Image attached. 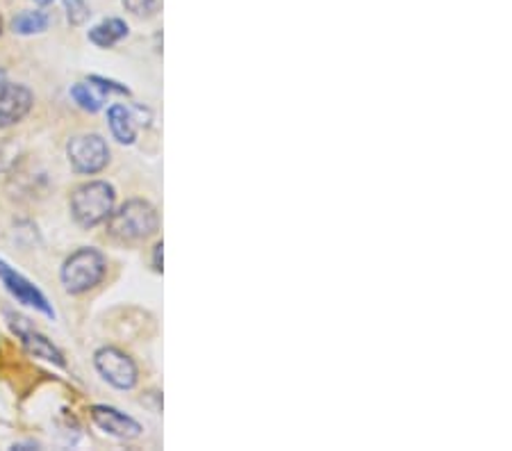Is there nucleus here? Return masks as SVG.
<instances>
[{
	"instance_id": "1",
	"label": "nucleus",
	"mask_w": 512,
	"mask_h": 451,
	"mask_svg": "<svg viewBox=\"0 0 512 451\" xmlns=\"http://www.w3.org/2000/svg\"><path fill=\"white\" fill-rule=\"evenodd\" d=\"M108 274V260L99 248L82 246L64 260L62 278L64 289L68 294H85L94 289Z\"/></svg>"
},
{
	"instance_id": "2",
	"label": "nucleus",
	"mask_w": 512,
	"mask_h": 451,
	"mask_svg": "<svg viewBox=\"0 0 512 451\" xmlns=\"http://www.w3.org/2000/svg\"><path fill=\"white\" fill-rule=\"evenodd\" d=\"M160 217L158 210L149 204V201L132 199L126 201L117 213L108 217V230L114 237L123 239V242H137V239H146L151 235L158 233Z\"/></svg>"
},
{
	"instance_id": "3",
	"label": "nucleus",
	"mask_w": 512,
	"mask_h": 451,
	"mask_svg": "<svg viewBox=\"0 0 512 451\" xmlns=\"http://www.w3.org/2000/svg\"><path fill=\"white\" fill-rule=\"evenodd\" d=\"M117 192L110 183L91 181L76 187L71 194V215L82 228H94L112 215Z\"/></svg>"
},
{
	"instance_id": "4",
	"label": "nucleus",
	"mask_w": 512,
	"mask_h": 451,
	"mask_svg": "<svg viewBox=\"0 0 512 451\" xmlns=\"http://www.w3.org/2000/svg\"><path fill=\"white\" fill-rule=\"evenodd\" d=\"M68 163L73 172L82 176H94L103 172L110 163V149L100 135H78L67 144Z\"/></svg>"
},
{
	"instance_id": "5",
	"label": "nucleus",
	"mask_w": 512,
	"mask_h": 451,
	"mask_svg": "<svg viewBox=\"0 0 512 451\" xmlns=\"http://www.w3.org/2000/svg\"><path fill=\"white\" fill-rule=\"evenodd\" d=\"M94 365L99 374L117 390H132L140 379L135 361L117 347H103L94 353Z\"/></svg>"
},
{
	"instance_id": "6",
	"label": "nucleus",
	"mask_w": 512,
	"mask_h": 451,
	"mask_svg": "<svg viewBox=\"0 0 512 451\" xmlns=\"http://www.w3.org/2000/svg\"><path fill=\"white\" fill-rule=\"evenodd\" d=\"M0 280H3L5 289H7L18 303H23V306L27 308H35V310L44 312L46 317H55L53 306H50L48 299L44 297V292H41L37 285H32L26 276L18 274L16 269H12L3 257H0Z\"/></svg>"
},
{
	"instance_id": "7",
	"label": "nucleus",
	"mask_w": 512,
	"mask_h": 451,
	"mask_svg": "<svg viewBox=\"0 0 512 451\" xmlns=\"http://www.w3.org/2000/svg\"><path fill=\"white\" fill-rule=\"evenodd\" d=\"M32 91L16 82H0V128L21 121L32 108Z\"/></svg>"
},
{
	"instance_id": "8",
	"label": "nucleus",
	"mask_w": 512,
	"mask_h": 451,
	"mask_svg": "<svg viewBox=\"0 0 512 451\" xmlns=\"http://www.w3.org/2000/svg\"><path fill=\"white\" fill-rule=\"evenodd\" d=\"M91 420L99 426L100 431H105L108 435L121 440H135L141 435V425L137 420H132L126 413L117 411L112 406H91Z\"/></svg>"
},
{
	"instance_id": "9",
	"label": "nucleus",
	"mask_w": 512,
	"mask_h": 451,
	"mask_svg": "<svg viewBox=\"0 0 512 451\" xmlns=\"http://www.w3.org/2000/svg\"><path fill=\"white\" fill-rule=\"evenodd\" d=\"M7 317L12 320V329L16 330V335L21 338L23 347H26L32 356L44 358V361L55 362V365H59V367L67 365L64 356L57 351V347H55L48 338H44L41 333H37L30 324H26V320H21V317H14V315H7Z\"/></svg>"
},
{
	"instance_id": "10",
	"label": "nucleus",
	"mask_w": 512,
	"mask_h": 451,
	"mask_svg": "<svg viewBox=\"0 0 512 451\" xmlns=\"http://www.w3.org/2000/svg\"><path fill=\"white\" fill-rule=\"evenodd\" d=\"M108 121H110V131H112L114 140L119 144H135L137 140V128H135V117H132L131 110L126 105H112L108 110Z\"/></svg>"
},
{
	"instance_id": "11",
	"label": "nucleus",
	"mask_w": 512,
	"mask_h": 451,
	"mask_svg": "<svg viewBox=\"0 0 512 451\" xmlns=\"http://www.w3.org/2000/svg\"><path fill=\"white\" fill-rule=\"evenodd\" d=\"M128 32H131V27H128L126 21H121V18H105L99 26L91 27L89 41L94 46H99V48H112L123 37H128Z\"/></svg>"
},
{
	"instance_id": "12",
	"label": "nucleus",
	"mask_w": 512,
	"mask_h": 451,
	"mask_svg": "<svg viewBox=\"0 0 512 451\" xmlns=\"http://www.w3.org/2000/svg\"><path fill=\"white\" fill-rule=\"evenodd\" d=\"M50 18L46 12H37V9H27V12H21L16 18L12 21V30L16 35H39L48 27Z\"/></svg>"
},
{
	"instance_id": "13",
	"label": "nucleus",
	"mask_w": 512,
	"mask_h": 451,
	"mask_svg": "<svg viewBox=\"0 0 512 451\" xmlns=\"http://www.w3.org/2000/svg\"><path fill=\"white\" fill-rule=\"evenodd\" d=\"M71 99L76 100L82 110H87V112H99V110L103 108V94H96L94 85H82V82L73 85Z\"/></svg>"
},
{
	"instance_id": "14",
	"label": "nucleus",
	"mask_w": 512,
	"mask_h": 451,
	"mask_svg": "<svg viewBox=\"0 0 512 451\" xmlns=\"http://www.w3.org/2000/svg\"><path fill=\"white\" fill-rule=\"evenodd\" d=\"M123 7H126L132 16L151 18L160 12L162 0H123Z\"/></svg>"
},
{
	"instance_id": "15",
	"label": "nucleus",
	"mask_w": 512,
	"mask_h": 451,
	"mask_svg": "<svg viewBox=\"0 0 512 451\" xmlns=\"http://www.w3.org/2000/svg\"><path fill=\"white\" fill-rule=\"evenodd\" d=\"M64 9H67V18L71 26H85L91 16V9L85 0H64Z\"/></svg>"
},
{
	"instance_id": "16",
	"label": "nucleus",
	"mask_w": 512,
	"mask_h": 451,
	"mask_svg": "<svg viewBox=\"0 0 512 451\" xmlns=\"http://www.w3.org/2000/svg\"><path fill=\"white\" fill-rule=\"evenodd\" d=\"M89 82L96 87V89L103 91V94H105V91H117V94H126V96L131 94V89H128V87L119 85V82H112V80H105V78H100V76H91Z\"/></svg>"
},
{
	"instance_id": "17",
	"label": "nucleus",
	"mask_w": 512,
	"mask_h": 451,
	"mask_svg": "<svg viewBox=\"0 0 512 451\" xmlns=\"http://www.w3.org/2000/svg\"><path fill=\"white\" fill-rule=\"evenodd\" d=\"M162 242H158L153 246V269L162 271Z\"/></svg>"
},
{
	"instance_id": "18",
	"label": "nucleus",
	"mask_w": 512,
	"mask_h": 451,
	"mask_svg": "<svg viewBox=\"0 0 512 451\" xmlns=\"http://www.w3.org/2000/svg\"><path fill=\"white\" fill-rule=\"evenodd\" d=\"M37 5H50V3H55V0H35Z\"/></svg>"
},
{
	"instance_id": "19",
	"label": "nucleus",
	"mask_w": 512,
	"mask_h": 451,
	"mask_svg": "<svg viewBox=\"0 0 512 451\" xmlns=\"http://www.w3.org/2000/svg\"><path fill=\"white\" fill-rule=\"evenodd\" d=\"M0 30H3V18H0Z\"/></svg>"
}]
</instances>
